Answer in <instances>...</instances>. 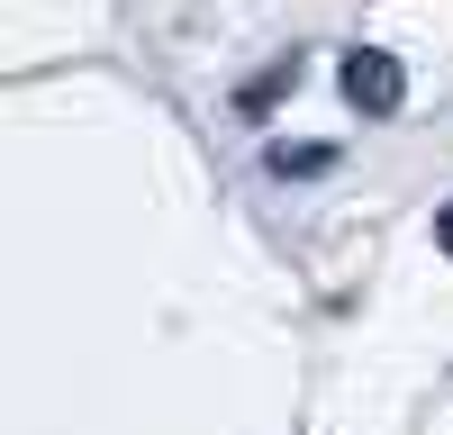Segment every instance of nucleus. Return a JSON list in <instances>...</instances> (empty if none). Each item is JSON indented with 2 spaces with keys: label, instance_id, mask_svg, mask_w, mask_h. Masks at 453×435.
Returning a JSON list of instances; mask_svg holds the SVG:
<instances>
[{
  "label": "nucleus",
  "instance_id": "3",
  "mask_svg": "<svg viewBox=\"0 0 453 435\" xmlns=\"http://www.w3.org/2000/svg\"><path fill=\"white\" fill-rule=\"evenodd\" d=\"M290 82H299V64H273L263 82H245V91H236V109H245V118H263V109H273V100H281Z\"/></svg>",
  "mask_w": 453,
  "mask_h": 435
},
{
  "label": "nucleus",
  "instance_id": "2",
  "mask_svg": "<svg viewBox=\"0 0 453 435\" xmlns=\"http://www.w3.org/2000/svg\"><path fill=\"white\" fill-rule=\"evenodd\" d=\"M263 172H273V181H318V172H335V145H273V155H263Z\"/></svg>",
  "mask_w": 453,
  "mask_h": 435
},
{
  "label": "nucleus",
  "instance_id": "1",
  "mask_svg": "<svg viewBox=\"0 0 453 435\" xmlns=\"http://www.w3.org/2000/svg\"><path fill=\"white\" fill-rule=\"evenodd\" d=\"M335 72H345V100L363 109V118H399V109H408V72H399V55H381V46H354Z\"/></svg>",
  "mask_w": 453,
  "mask_h": 435
},
{
  "label": "nucleus",
  "instance_id": "4",
  "mask_svg": "<svg viewBox=\"0 0 453 435\" xmlns=\"http://www.w3.org/2000/svg\"><path fill=\"white\" fill-rule=\"evenodd\" d=\"M435 245H444V254H453V200H444V209H435Z\"/></svg>",
  "mask_w": 453,
  "mask_h": 435
}]
</instances>
